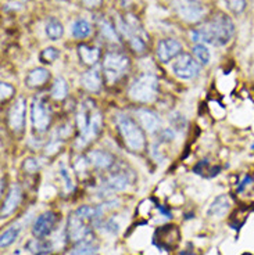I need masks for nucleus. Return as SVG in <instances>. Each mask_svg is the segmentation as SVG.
<instances>
[{"label": "nucleus", "mask_w": 254, "mask_h": 255, "mask_svg": "<svg viewBox=\"0 0 254 255\" xmlns=\"http://www.w3.org/2000/svg\"><path fill=\"white\" fill-rule=\"evenodd\" d=\"M235 25L227 14L217 13L197 29L191 32V38L196 43H209L213 46L228 45L234 38Z\"/></svg>", "instance_id": "nucleus-1"}, {"label": "nucleus", "mask_w": 254, "mask_h": 255, "mask_svg": "<svg viewBox=\"0 0 254 255\" xmlns=\"http://www.w3.org/2000/svg\"><path fill=\"white\" fill-rule=\"evenodd\" d=\"M115 122L120 130L121 137L128 150L134 153H140L145 150L146 137L143 133V129L132 117L127 114H118L115 117Z\"/></svg>", "instance_id": "nucleus-2"}, {"label": "nucleus", "mask_w": 254, "mask_h": 255, "mask_svg": "<svg viewBox=\"0 0 254 255\" xmlns=\"http://www.w3.org/2000/svg\"><path fill=\"white\" fill-rule=\"evenodd\" d=\"M128 95L136 103H153L159 95V79L153 74H142L131 83Z\"/></svg>", "instance_id": "nucleus-3"}, {"label": "nucleus", "mask_w": 254, "mask_h": 255, "mask_svg": "<svg viewBox=\"0 0 254 255\" xmlns=\"http://www.w3.org/2000/svg\"><path fill=\"white\" fill-rule=\"evenodd\" d=\"M118 31L121 35L127 39L128 43L131 46V49L138 53V54H143L146 51L147 47V36L145 31L142 29L139 22L132 17V15H127L125 19H122L118 22Z\"/></svg>", "instance_id": "nucleus-4"}, {"label": "nucleus", "mask_w": 254, "mask_h": 255, "mask_svg": "<svg viewBox=\"0 0 254 255\" xmlns=\"http://www.w3.org/2000/svg\"><path fill=\"white\" fill-rule=\"evenodd\" d=\"M131 67V61L127 54L121 51H110L103 61V74L108 85H114L124 77Z\"/></svg>", "instance_id": "nucleus-5"}, {"label": "nucleus", "mask_w": 254, "mask_h": 255, "mask_svg": "<svg viewBox=\"0 0 254 255\" xmlns=\"http://www.w3.org/2000/svg\"><path fill=\"white\" fill-rule=\"evenodd\" d=\"M171 70L172 74L178 79L192 81V79H196L200 75V63L191 54L182 53L174 60Z\"/></svg>", "instance_id": "nucleus-6"}, {"label": "nucleus", "mask_w": 254, "mask_h": 255, "mask_svg": "<svg viewBox=\"0 0 254 255\" xmlns=\"http://www.w3.org/2000/svg\"><path fill=\"white\" fill-rule=\"evenodd\" d=\"M31 122L32 128L38 133L46 132L50 125L51 110L49 104L40 97H35L31 103Z\"/></svg>", "instance_id": "nucleus-7"}, {"label": "nucleus", "mask_w": 254, "mask_h": 255, "mask_svg": "<svg viewBox=\"0 0 254 255\" xmlns=\"http://www.w3.org/2000/svg\"><path fill=\"white\" fill-rule=\"evenodd\" d=\"M90 226H92V222L89 219H86L79 212L74 211L67 221V239L75 244L82 242L83 239L92 235Z\"/></svg>", "instance_id": "nucleus-8"}, {"label": "nucleus", "mask_w": 254, "mask_h": 255, "mask_svg": "<svg viewBox=\"0 0 254 255\" xmlns=\"http://www.w3.org/2000/svg\"><path fill=\"white\" fill-rule=\"evenodd\" d=\"M175 13L186 22H199L206 14L204 6L197 0H172Z\"/></svg>", "instance_id": "nucleus-9"}, {"label": "nucleus", "mask_w": 254, "mask_h": 255, "mask_svg": "<svg viewBox=\"0 0 254 255\" xmlns=\"http://www.w3.org/2000/svg\"><path fill=\"white\" fill-rule=\"evenodd\" d=\"M129 182H131L129 175L125 171H118V172L110 175L108 178L103 180L100 186H99V189H97V193L102 197L110 196L113 193H118V191L125 190L128 186H129Z\"/></svg>", "instance_id": "nucleus-10"}, {"label": "nucleus", "mask_w": 254, "mask_h": 255, "mask_svg": "<svg viewBox=\"0 0 254 255\" xmlns=\"http://www.w3.org/2000/svg\"><path fill=\"white\" fill-rule=\"evenodd\" d=\"M103 127V118L102 114L99 111H92L89 118V124L86 129L78 134V139H76V147L78 148H83L86 147L89 143L95 140L96 137L100 134Z\"/></svg>", "instance_id": "nucleus-11"}, {"label": "nucleus", "mask_w": 254, "mask_h": 255, "mask_svg": "<svg viewBox=\"0 0 254 255\" xmlns=\"http://www.w3.org/2000/svg\"><path fill=\"white\" fill-rule=\"evenodd\" d=\"M182 43L177 39L167 38L160 40L156 50V56L160 63H170L171 60H175L179 54H182Z\"/></svg>", "instance_id": "nucleus-12"}, {"label": "nucleus", "mask_w": 254, "mask_h": 255, "mask_svg": "<svg viewBox=\"0 0 254 255\" xmlns=\"http://www.w3.org/2000/svg\"><path fill=\"white\" fill-rule=\"evenodd\" d=\"M57 222V215L53 211L40 214L32 225V235L36 239H45L50 235Z\"/></svg>", "instance_id": "nucleus-13"}, {"label": "nucleus", "mask_w": 254, "mask_h": 255, "mask_svg": "<svg viewBox=\"0 0 254 255\" xmlns=\"http://www.w3.org/2000/svg\"><path fill=\"white\" fill-rule=\"evenodd\" d=\"M25 113H26V102L25 99L19 97L17 102L11 106L8 111V127L15 133L22 132L25 125Z\"/></svg>", "instance_id": "nucleus-14"}, {"label": "nucleus", "mask_w": 254, "mask_h": 255, "mask_svg": "<svg viewBox=\"0 0 254 255\" xmlns=\"http://www.w3.org/2000/svg\"><path fill=\"white\" fill-rule=\"evenodd\" d=\"M138 117V124L143 130H146L147 133H156L159 132L161 128V120L154 111L147 109H139L136 111Z\"/></svg>", "instance_id": "nucleus-15"}, {"label": "nucleus", "mask_w": 254, "mask_h": 255, "mask_svg": "<svg viewBox=\"0 0 254 255\" xmlns=\"http://www.w3.org/2000/svg\"><path fill=\"white\" fill-rule=\"evenodd\" d=\"M86 159H88L89 165L96 169H108L114 164V157L102 148H96V150L89 151L86 155Z\"/></svg>", "instance_id": "nucleus-16"}, {"label": "nucleus", "mask_w": 254, "mask_h": 255, "mask_svg": "<svg viewBox=\"0 0 254 255\" xmlns=\"http://www.w3.org/2000/svg\"><path fill=\"white\" fill-rule=\"evenodd\" d=\"M21 197H22V191H21L18 185L14 183L7 193L6 200L3 201V207H1V218L3 219L10 217L14 211L17 210V207L21 203Z\"/></svg>", "instance_id": "nucleus-17"}, {"label": "nucleus", "mask_w": 254, "mask_h": 255, "mask_svg": "<svg viewBox=\"0 0 254 255\" xmlns=\"http://www.w3.org/2000/svg\"><path fill=\"white\" fill-rule=\"evenodd\" d=\"M231 207H232V201H231L229 196L221 194L214 198L213 203L210 204L209 210H207V217L217 218V219L224 218L229 212Z\"/></svg>", "instance_id": "nucleus-18"}, {"label": "nucleus", "mask_w": 254, "mask_h": 255, "mask_svg": "<svg viewBox=\"0 0 254 255\" xmlns=\"http://www.w3.org/2000/svg\"><path fill=\"white\" fill-rule=\"evenodd\" d=\"M81 85L88 92H99L102 88V74L97 68H92V70L86 71L81 77Z\"/></svg>", "instance_id": "nucleus-19"}, {"label": "nucleus", "mask_w": 254, "mask_h": 255, "mask_svg": "<svg viewBox=\"0 0 254 255\" xmlns=\"http://www.w3.org/2000/svg\"><path fill=\"white\" fill-rule=\"evenodd\" d=\"M49 78H50V72L46 68H35L31 72H28V75L25 77V83L28 88L38 89L49 81Z\"/></svg>", "instance_id": "nucleus-20"}, {"label": "nucleus", "mask_w": 254, "mask_h": 255, "mask_svg": "<svg viewBox=\"0 0 254 255\" xmlns=\"http://www.w3.org/2000/svg\"><path fill=\"white\" fill-rule=\"evenodd\" d=\"M78 54H79L81 61L88 67H95L100 58V50L95 46L79 45L78 46Z\"/></svg>", "instance_id": "nucleus-21"}, {"label": "nucleus", "mask_w": 254, "mask_h": 255, "mask_svg": "<svg viewBox=\"0 0 254 255\" xmlns=\"http://www.w3.org/2000/svg\"><path fill=\"white\" fill-rule=\"evenodd\" d=\"M95 237L89 235L86 239H83L82 242L76 243L75 247L71 250L68 255H96L97 253V244L93 240Z\"/></svg>", "instance_id": "nucleus-22"}, {"label": "nucleus", "mask_w": 254, "mask_h": 255, "mask_svg": "<svg viewBox=\"0 0 254 255\" xmlns=\"http://www.w3.org/2000/svg\"><path fill=\"white\" fill-rule=\"evenodd\" d=\"M71 32H72V36L75 39L88 38L90 33H92V24H90L88 19L78 18L72 22Z\"/></svg>", "instance_id": "nucleus-23"}, {"label": "nucleus", "mask_w": 254, "mask_h": 255, "mask_svg": "<svg viewBox=\"0 0 254 255\" xmlns=\"http://www.w3.org/2000/svg\"><path fill=\"white\" fill-rule=\"evenodd\" d=\"M50 96L54 100H58V102H61L68 96V85H67L64 78L58 77L54 79V82L51 85Z\"/></svg>", "instance_id": "nucleus-24"}, {"label": "nucleus", "mask_w": 254, "mask_h": 255, "mask_svg": "<svg viewBox=\"0 0 254 255\" xmlns=\"http://www.w3.org/2000/svg\"><path fill=\"white\" fill-rule=\"evenodd\" d=\"M63 24L56 17H50L47 19V22H46V35L49 36L50 40H58L63 36Z\"/></svg>", "instance_id": "nucleus-25"}, {"label": "nucleus", "mask_w": 254, "mask_h": 255, "mask_svg": "<svg viewBox=\"0 0 254 255\" xmlns=\"http://www.w3.org/2000/svg\"><path fill=\"white\" fill-rule=\"evenodd\" d=\"M99 26H100V32H102L103 38L107 39L110 42H118V35H117V31L115 28L111 25V22L107 21V19H100L99 22Z\"/></svg>", "instance_id": "nucleus-26"}, {"label": "nucleus", "mask_w": 254, "mask_h": 255, "mask_svg": "<svg viewBox=\"0 0 254 255\" xmlns=\"http://www.w3.org/2000/svg\"><path fill=\"white\" fill-rule=\"evenodd\" d=\"M193 54H195L197 61L200 63V65H207L210 63V60H211L210 50L204 43H196L193 46Z\"/></svg>", "instance_id": "nucleus-27"}, {"label": "nucleus", "mask_w": 254, "mask_h": 255, "mask_svg": "<svg viewBox=\"0 0 254 255\" xmlns=\"http://www.w3.org/2000/svg\"><path fill=\"white\" fill-rule=\"evenodd\" d=\"M26 247H28V250L31 251L32 254L35 255H40V254H45V253H47V251H50V246H47V243L42 242V239H33V240H31V242L26 244Z\"/></svg>", "instance_id": "nucleus-28"}, {"label": "nucleus", "mask_w": 254, "mask_h": 255, "mask_svg": "<svg viewBox=\"0 0 254 255\" xmlns=\"http://www.w3.org/2000/svg\"><path fill=\"white\" fill-rule=\"evenodd\" d=\"M18 235L19 228H10V229H7L6 232H3L1 239H0V246H1V249H6L8 246H11V244L17 240Z\"/></svg>", "instance_id": "nucleus-29"}, {"label": "nucleus", "mask_w": 254, "mask_h": 255, "mask_svg": "<svg viewBox=\"0 0 254 255\" xmlns=\"http://www.w3.org/2000/svg\"><path fill=\"white\" fill-rule=\"evenodd\" d=\"M58 57H60V51L56 47H46L45 50H42L40 56H39L40 61L43 64L54 63Z\"/></svg>", "instance_id": "nucleus-30"}, {"label": "nucleus", "mask_w": 254, "mask_h": 255, "mask_svg": "<svg viewBox=\"0 0 254 255\" xmlns=\"http://www.w3.org/2000/svg\"><path fill=\"white\" fill-rule=\"evenodd\" d=\"M218 171H220V168L210 166L209 161H206V159L200 161V162H199V164L195 166V172L199 173V175H203V176H207V178H209V173L207 172H211V175L214 176V175H217V173H218Z\"/></svg>", "instance_id": "nucleus-31"}, {"label": "nucleus", "mask_w": 254, "mask_h": 255, "mask_svg": "<svg viewBox=\"0 0 254 255\" xmlns=\"http://www.w3.org/2000/svg\"><path fill=\"white\" fill-rule=\"evenodd\" d=\"M227 7L234 14H241L246 8V0H225Z\"/></svg>", "instance_id": "nucleus-32"}, {"label": "nucleus", "mask_w": 254, "mask_h": 255, "mask_svg": "<svg viewBox=\"0 0 254 255\" xmlns=\"http://www.w3.org/2000/svg\"><path fill=\"white\" fill-rule=\"evenodd\" d=\"M58 172H60V176L63 178L64 185L67 187V191L74 190V183H72V178H71V173L68 171V168L64 165V164H61L60 168H58Z\"/></svg>", "instance_id": "nucleus-33"}, {"label": "nucleus", "mask_w": 254, "mask_h": 255, "mask_svg": "<svg viewBox=\"0 0 254 255\" xmlns=\"http://www.w3.org/2000/svg\"><path fill=\"white\" fill-rule=\"evenodd\" d=\"M170 122L172 124V129H182L186 125L184 115L179 113H174L172 115H170Z\"/></svg>", "instance_id": "nucleus-34"}, {"label": "nucleus", "mask_w": 254, "mask_h": 255, "mask_svg": "<svg viewBox=\"0 0 254 255\" xmlns=\"http://www.w3.org/2000/svg\"><path fill=\"white\" fill-rule=\"evenodd\" d=\"M0 90H1V103L7 102L11 96L14 95V88L7 82H1L0 85Z\"/></svg>", "instance_id": "nucleus-35"}, {"label": "nucleus", "mask_w": 254, "mask_h": 255, "mask_svg": "<svg viewBox=\"0 0 254 255\" xmlns=\"http://www.w3.org/2000/svg\"><path fill=\"white\" fill-rule=\"evenodd\" d=\"M159 132L161 141H171L175 137V129H172V128H163Z\"/></svg>", "instance_id": "nucleus-36"}, {"label": "nucleus", "mask_w": 254, "mask_h": 255, "mask_svg": "<svg viewBox=\"0 0 254 255\" xmlns=\"http://www.w3.org/2000/svg\"><path fill=\"white\" fill-rule=\"evenodd\" d=\"M24 168H25L26 172H29V173L38 172L39 162L36 161V159L28 158V159H25V162H24Z\"/></svg>", "instance_id": "nucleus-37"}, {"label": "nucleus", "mask_w": 254, "mask_h": 255, "mask_svg": "<svg viewBox=\"0 0 254 255\" xmlns=\"http://www.w3.org/2000/svg\"><path fill=\"white\" fill-rule=\"evenodd\" d=\"M103 228H104L106 232L111 233V235H115V233L118 232V225H117L113 219H110V221H107V222L104 223V225H103Z\"/></svg>", "instance_id": "nucleus-38"}, {"label": "nucleus", "mask_w": 254, "mask_h": 255, "mask_svg": "<svg viewBox=\"0 0 254 255\" xmlns=\"http://www.w3.org/2000/svg\"><path fill=\"white\" fill-rule=\"evenodd\" d=\"M82 3L88 8H97L102 4V0H82Z\"/></svg>", "instance_id": "nucleus-39"}, {"label": "nucleus", "mask_w": 254, "mask_h": 255, "mask_svg": "<svg viewBox=\"0 0 254 255\" xmlns=\"http://www.w3.org/2000/svg\"><path fill=\"white\" fill-rule=\"evenodd\" d=\"M157 208H159L160 212H161V214H163V215H164L165 218H171V217H172L171 211H168V210H167V208H164V207H163V205H159V207H157Z\"/></svg>", "instance_id": "nucleus-40"}, {"label": "nucleus", "mask_w": 254, "mask_h": 255, "mask_svg": "<svg viewBox=\"0 0 254 255\" xmlns=\"http://www.w3.org/2000/svg\"><path fill=\"white\" fill-rule=\"evenodd\" d=\"M179 255H197L195 251H192V250H184V251H181Z\"/></svg>", "instance_id": "nucleus-41"}]
</instances>
